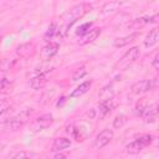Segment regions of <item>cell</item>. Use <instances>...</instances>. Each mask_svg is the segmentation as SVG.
Instances as JSON below:
<instances>
[{
  "label": "cell",
  "instance_id": "6da1fadb",
  "mask_svg": "<svg viewBox=\"0 0 159 159\" xmlns=\"http://www.w3.org/2000/svg\"><path fill=\"white\" fill-rule=\"evenodd\" d=\"M92 10V5L87 4V2H81L78 5H75L73 7L70 9V11L67 12V15L65 16V26L63 30L68 31V29L81 17H83L87 12H89Z\"/></svg>",
  "mask_w": 159,
  "mask_h": 159
},
{
  "label": "cell",
  "instance_id": "7a4b0ae2",
  "mask_svg": "<svg viewBox=\"0 0 159 159\" xmlns=\"http://www.w3.org/2000/svg\"><path fill=\"white\" fill-rule=\"evenodd\" d=\"M134 113L138 117L144 118L147 122H153L155 116H157V104H150L145 101H140L135 108H134Z\"/></svg>",
  "mask_w": 159,
  "mask_h": 159
},
{
  "label": "cell",
  "instance_id": "3957f363",
  "mask_svg": "<svg viewBox=\"0 0 159 159\" xmlns=\"http://www.w3.org/2000/svg\"><path fill=\"white\" fill-rule=\"evenodd\" d=\"M139 55H140V50H139L138 47H132V48H129V50L120 57V60L114 65V70H117V71L125 70V68L129 67L133 62H135V61L138 60Z\"/></svg>",
  "mask_w": 159,
  "mask_h": 159
},
{
  "label": "cell",
  "instance_id": "277c9868",
  "mask_svg": "<svg viewBox=\"0 0 159 159\" xmlns=\"http://www.w3.org/2000/svg\"><path fill=\"white\" fill-rule=\"evenodd\" d=\"M152 142H153V135H150V134H144V135H140L139 138L134 139V140L130 142L129 144H127L125 150H127V153L137 154V153L142 152L145 147H148Z\"/></svg>",
  "mask_w": 159,
  "mask_h": 159
},
{
  "label": "cell",
  "instance_id": "5b68a950",
  "mask_svg": "<svg viewBox=\"0 0 159 159\" xmlns=\"http://www.w3.org/2000/svg\"><path fill=\"white\" fill-rule=\"evenodd\" d=\"M32 114V109L31 108H26L21 112H19L17 114H15L11 119L7 120L6 125H7V129H11V130H16L19 129L20 127H22L30 118V116Z\"/></svg>",
  "mask_w": 159,
  "mask_h": 159
},
{
  "label": "cell",
  "instance_id": "8992f818",
  "mask_svg": "<svg viewBox=\"0 0 159 159\" xmlns=\"http://www.w3.org/2000/svg\"><path fill=\"white\" fill-rule=\"evenodd\" d=\"M112 139H113V130L112 129H108V128L103 129L94 138V140H93V149L99 150V149L104 148L107 144L111 143Z\"/></svg>",
  "mask_w": 159,
  "mask_h": 159
},
{
  "label": "cell",
  "instance_id": "52a82bcc",
  "mask_svg": "<svg viewBox=\"0 0 159 159\" xmlns=\"http://www.w3.org/2000/svg\"><path fill=\"white\" fill-rule=\"evenodd\" d=\"M53 116L51 113H46V114H42L40 117H37L32 124H31V129L34 132H40V130H43L46 128H48L52 123H53Z\"/></svg>",
  "mask_w": 159,
  "mask_h": 159
},
{
  "label": "cell",
  "instance_id": "ba28073f",
  "mask_svg": "<svg viewBox=\"0 0 159 159\" xmlns=\"http://www.w3.org/2000/svg\"><path fill=\"white\" fill-rule=\"evenodd\" d=\"M155 86H157V81H155V80H142V81L135 82V83L132 86L130 89H132V93H134V94H140V93L152 91Z\"/></svg>",
  "mask_w": 159,
  "mask_h": 159
},
{
  "label": "cell",
  "instance_id": "9c48e42d",
  "mask_svg": "<svg viewBox=\"0 0 159 159\" xmlns=\"http://www.w3.org/2000/svg\"><path fill=\"white\" fill-rule=\"evenodd\" d=\"M101 32H102V29H101V27L91 29V30H88L86 34L82 35L81 40L78 41V43H80V45H87V43H89V42H93L94 40H97V37L101 35Z\"/></svg>",
  "mask_w": 159,
  "mask_h": 159
},
{
  "label": "cell",
  "instance_id": "30bf717a",
  "mask_svg": "<svg viewBox=\"0 0 159 159\" xmlns=\"http://www.w3.org/2000/svg\"><path fill=\"white\" fill-rule=\"evenodd\" d=\"M47 83V75L46 73H42V72H40V73H37V75H35L31 80H30V86H31V88L32 89H41L42 87H45V84Z\"/></svg>",
  "mask_w": 159,
  "mask_h": 159
},
{
  "label": "cell",
  "instance_id": "8fae6325",
  "mask_svg": "<svg viewBox=\"0 0 159 159\" xmlns=\"http://www.w3.org/2000/svg\"><path fill=\"white\" fill-rule=\"evenodd\" d=\"M71 147V140L68 138H57L53 140L52 145H51V150L52 152H61V150H65L67 148Z\"/></svg>",
  "mask_w": 159,
  "mask_h": 159
},
{
  "label": "cell",
  "instance_id": "7c38bea8",
  "mask_svg": "<svg viewBox=\"0 0 159 159\" xmlns=\"http://www.w3.org/2000/svg\"><path fill=\"white\" fill-rule=\"evenodd\" d=\"M57 51H58V43H56V42H50V43H47V45L42 48L41 56H42L45 60H48V58L53 57V56L57 53Z\"/></svg>",
  "mask_w": 159,
  "mask_h": 159
},
{
  "label": "cell",
  "instance_id": "4fadbf2b",
  "mask_svg": "<svg viewBox=\"0 0 159 159\" xmlns=\"http://www.w3.org/2000/svg\"><path fill=\"white\" fill-rule=\"evenodd\" d=\"M114 88H113V86L112 84H107V86H104L101 91H99V93H98V97H99V101L101 102H104V101H109V99H113V97H114Z\"/></svg>",
  "mask_w": 159,
  "mask_h": 159
},
{
  "label": "cell",
  "instance_id": "5bb4252c",
  "mask_svg": "<svg viewBox=\"0 0 159 159\" xmlns=\"http://www.w3.org/2000/svg\"><path fill=\"white\" fill-rule=\"evenodd\" d=\"M137 36H138V34L134 32V34H130V35H127V36H123V37H118V39L114 40L113 46H114V47H119V48H120V47H124L125 45L133 42V41L137 39Z\"/></svg>",
  "mask_w": 159,
  "mask_h": 159
},
{
  "label": "cell",
  "instance_id": "9a60e30c",
  "mask_svg": "<svg viewBox=\"0 0 159 159\" xmlns=\"http://www.w3.org/2000/svg\"><path fill=\"white\" fill-rule=\"evenodd\" d=\"M92 86V81H86V82H83V83H81L80 86H77L72 92H71V94H70V97H72V98H75V97H80V96H82V94H84L88 89H89V87Z\"/></svg>",
  "mask_w": 159,
  "mask_h": 159
},
{
  "label": "cell",
  "instance_id": "2e32d148",
  "mask_svg": "<svg viewBox=\"0 0 159 159\" xmlns=\"http://www.w3.org/2000/svg\"><path fill=\"white\" fill-rule=\"evenodd\" d=\"M158 37H159V35H158V29H152V30L149 31V34L147 35L145 40H144V46H145V47H150V46L155 45V43L158 42Z\"/></svg>",
  "mask_w": 159,
  "mask_h": 159
},
{
  "label": "cell",
  "instance_id": "e0dca14e",
  "mask_svg": "<svg viewBox=\"0 0 159 159\" xmlns=\"http://www.w3.org/2000/svg\"><path fill=\"white\" fill-rule=\"evenodd\" d=\"M157 15H154V16H152V17H139V19H135V20H133V22H132V27L133 29H138V27H142V26H144V25H147V24H149V22H155L157 21Z\"/></svg>",
  "mask_w": 159,
  "mask_h": 159
},
{
  "label": "cell",
  "instance_id": "ac0fdd59",
  "mask_svg": "<svg viewBox=\"0 0 159 159\" xmlns=\"http://www.w3.org/2000/svg\"><path fill=\"white\" fill-rule=\"evenodd\" d=\"M119 5H120V2H119V1H109V2H107V4L102 7V14L108 15V14L114 12V11L118 9V6H119Z\"/></svg>",
  "mask_w": 159,
  "mask_h": 159
},
{
  "label": "cell",
  "instance_id": "d6986e66",
  "mask_svg": "<svg viewBox=\"0 0 159 159\" xmlns=\"http://www.w3.org/2000/svg\"><path fill=\"white\" fill-rule=\"evenodd\" d=\"M112 108H113L112 99H109V101H104V102H101V103H99V113H101V116L103 117V116H106V114L111 113Z\"/></svg>",
  "mask_w": 159,
  "mask_h": 159
},
{
  "label": "cell",
  "instance_id": "ffe728a7",
  "mask_svg": "<svg viewBox=\"0 0 159 159\" xmlns=\"http://www.w3.org/2000/svg\"><path fill=\"white\" fill-rule=\"evenodd\" d=\"M127 116H124V114H119V116H117L114 119H113V127L116 128V129H119V128H122L125 123H127Z\"/></svg>",
  "mask_w": 159,
  "mask_h": 159
},
{
  "label": "cell",
  "instance_id": "44dd1931",
  "mask_svg": "<svg viewBox=\"0 0 159 159\" xmlns=\"http://www.w3.org/2000/svg\"><path fill=\"white\" fill-rule=\"evenodd\" d=\"M58 31H57V25H56V22H52L50 26H48V29H47V31H46V34H45V39H51V37H53L56 34H57Z\"/></svg>",
  "mask_w": 159,
  "mask_h": 159
},
{
  "label": "cell",
  "instance_id": "7402d4cb",
  "mask_svg": "<svg viewBox=\"0 0 159 159\" xmlns=\"http://www.w3.org/2000/svg\"><path fill=\"white\" fill-rule=\"evenodd\" d=\"M86 73H87L86 67H84V66L80 67V68L73 73V76H72V81H78V80H81L82 77H84V76H86Z\"/></svg>",
  "mask_w": 159,
  "mask_h": 159
},
{
  "label": "cell",
  "instance_id": "603a6c76",
  "mask_svg": "<svg viewBox=\"0 0 159 159\" xmlns=\"http://www.w3.org/2000/svg\"><path fill=\"white\" fill-rule=\"evenodd\" d=\"M10 106H11V102L9 98H0V114L6 112Z\"/></svg>",
  "mask_w": 159,
  "mask_h": 159
},
{
  "label": "cell",
  "instance_id": "cb8c5ba5",
  "mask_svg": "<svg viewBox=\"0 0 159 159\" xmlns=\"http://www.w3.org/2000/svg\"><path fill=\"white\" fill-rule=\"evenodd\" d=\"M91 26H92V24H91V22L83 24L82 26H80V27H78V30L76 31V34H77V35H83V34H86V32L91 29Z\"/></svg>",
  "mask_w": 159,
  "mask_h": 159
},
{
  "label": "cell",
  "instance_id": "d4e9b609",
  "mask_svg": "<svg viewBox=\"0 0 159 159\" xmlns=\"http://www.w3.org/2000/svg\"><path fill=\"white\" fill-rule=\"evenodd\" d=\"M27 157H30V154L29 153H25V152H19V153H16V154L12 155V158H27Z\"/></svg>",
  "mask_w": 159,
  "mask_h": 159
},
{
  "label": "cell",
  "instance_id": "484cf974",
  "mask_svg": "<svg viewBox=\"0 0 159 159\" xmlns=\"http://www.w3.org/2000/svg\"><path fill=\"white\" fill-rule=\"evenodd\" d=\"M152 65H153L154 70H158V68H159V66H158V55H155V56H154V58H153V62H152Z\"/></svg>",
  "mask_w": 159,
  "mask_h": 159
},
{
  "label": "cell",
  "instance_id": "4316f807",
  "mask_svg": "<svg viewBox=\"0 0 159 159\" xmlns=\"http://www.w3.org/2000/svg\"><path fill=\"white\" fill-rule=\"evenodd\" d=\"M55 158H56V159H58V158H66V155H63V154L58 153V154H56V155H55Z\"/></svg>",
  "mask_w": 159,
  "mask_h": 159
}]
</instances>
